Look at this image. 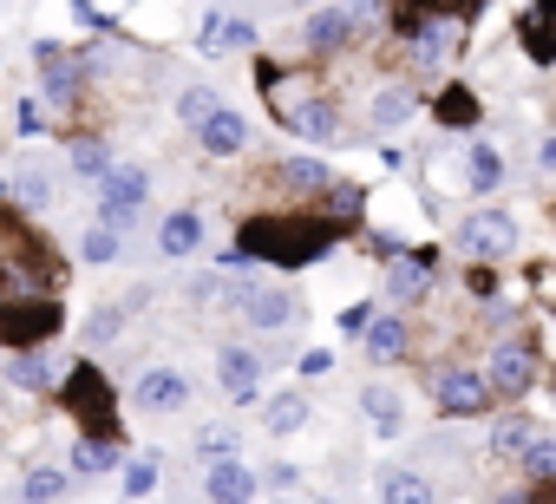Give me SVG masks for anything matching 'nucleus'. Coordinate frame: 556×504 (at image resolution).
<instances>
[{
    "label": "nucleus",
    "mask_w": 556,
    "mask_h": 504,
    "mask_svg": "<svg viewBox=\"0 0 556 504\" xmlns=\"http://www.w3.org/2000/svg\"><path fill=\"white\" fill-rule=\"evenodd\" d=\"M341 236H348V223H334V216H249V223H236L229 263L255 256L268 269H308V263L328 256Z\"/></svg>",
    "instance_id": "1"
},
{
    "label": "nucleus",
    "mask_w": 556,
    "mask_h": 504,
    "mask_svg": "<svg viewBox=\"0 0 556 504\" xmlns=\"http://www.w3.org/2000/svg\"><path fill=\"white\" fill-rule=\"evenodd\" d=\"M60 497H66V471H53V465L27 471V484H21V504H60Z\"/></svg>",
    "instance_id": "32"
},
{
    "label": "nucleus",
    "mask_w": 556,
    "mask_h": 504,
    "mask_svg": "<svg viewBox=\"0 0 556 504\" xmlns=\"http://www.w3.org/2000/svg\"><path fill=\"white\" fill-rule=\"evenodd\" d=\"M282 131L308 138V144H334L341 138V105L334 99H295V105H282Z\"/></svg>",
    "instance_id": "13"
},
{
    "label": "nucleus",
    "mask_w": 556,
    "mask_h": 504,
    "mask_svg": "<svg viewBox=\"0 0 556 504\" xmlns=\"http://www.w3.org/2000/svg\"><path fill=\"white\" fill-rule=\"evenodd\" d=\"M452 242L465 249L471 263H504L510 249H517V216H510V210H471V216L452 229Z\"/></svg>",
    "instance_id": "5"
},
{
    "label": "nucleus",
    "mask_w": 556,
    "mask_h": 504,
    "mask_svg": "<svg viewBox=\"0 0 556 504\" xmlns=\"http://www.w3.org/2000/svg\"><path fill=\"white\" fill-rule=\"evenodd\" d=\"M465 184H471V190H497V184H504V158H497L491 144H478L471 164H465Z\"/></svg>",
    "instance_id": "33"
},
{
    "label": "nucleus",
    "mask_w": 556,
    "mask_h": 504,
    "mask_svg": "<svg viewBox=\"0 0 556 504\" xmlns=\"http://www.w3.org/2000/svg\"><path fill=\"white\" fill-rule=\"evenodd\" d=\"M118 491H125V497H151V491H157V458H151V452H144V458H131Z\"/></svg>",
    "instance_id": "36"
},
{
    "label": "nucleus",
    "mask_w": 556,
    "mask_h": 504,
    "mask_svg": "<svg viewBox=\"0 0 556 504\" xmlns=\"http://www.w3.org/2000/svg\"><path fill=\"white\" fill-rule=\"evenodd\" d=\"M34 53L47 60V66H40V86H47V99H53V105H79V92H86V66H79L73 53H60L53 40H40Z\"/></svg>",
    "instance_id": "14"
},
{
    "label": "nucleus",
    "mask_w": 556,
    "mask_h": 504,
    "mask_svg": "<svg viewBox=\"0 0 556 504\" xmlns=\"http://www.w3.org/2000/svg\"><path fill=\"white\" fill-rule=\"evenodd\" d=\"M406 118H413V92H406V86L374 99V125H406Z\"/></svg>",
    "instance_id": "37"
},
{
    "label": "nucleus",
    "mask_w": 556,
    "mask_h": 504,
    "mask_svg": "<svg viewBox=\"0 0 556 504\" xmlns=\"http://www.w3.org/2000/svg\"><path fill=\"white\" fill-rule=\"evenodd\" d=\"M354 40H361V14L348 8V0H334V8L308 14V27H302V47L321 53V60H328V53H348Z\"/></svg>",
    "instance_id": "10"
},
{
    "label": "nucleus",
    "mask_w": 556,
    "mask_h": 504,
    "mask_svg": "<svg viewBox=\"0 0 556 504\" xmlns=\"http://www.w3.org/2000/svg\"><path fill=\"white\" fill-rule=\"evenodd\" d=\"M8 380H14L21 393H53V387H60V374H53L47 348H21V354L8 361Z\"/></svg>",
    "instance_id": "21"
},
{
    "label": "nucleus",
    "mask_w": 556,
    "mask_h": 504,
    "mask_svg": "<svg viewBox=\"0 0 556 504\" xmlns=\"http://www.w3.org/2000/svg\"><path fill=\"white\" fill-rule=\"evenodd\" d=\"M229 452H236V432H229V426H203V432H197V458H203V465H210V458H229Z\"/></svg>",
    "instance_id": "38"
},
{
    "label": "nucleus",
    "mask_w": 556,
    "mask_h": 504,
    "mask_svg": "<svg viewBox=\"0 0 556 504\" xmlns=\"http://www.w3.org/2000/svg\"><path fill=\"white\" fill-rule=\"evenodd\" d=\"M197 144H203L210 158H242V144H249V118L229 112V105H216V112L197 125Z\"/></svg>",
    "instance_id": "17"
},
{
    "label": "nucleus",
    "mask_w": 556,
    "mask_h": 504,
    "mask_svg": "<svg viewBox=\"0 0 556 504\" xmlns=\"http://www.w3.org/2000/svg\"><path fill=\"white\" fill-rule=\"evenodd\" d=\"M0 197H8L14 210H47V203H53V184H47L40 171H14V184L0 190Z\"/></svg>",
    "instance_id": "27"
},
{
    "label": "nucleus",
    "mask_w": 556,
    "mask_h": 504,
    "mask_svg": "<svg viewBox=\"0 0 556 504\" xmlns=\"http://www.w3.org/2000/svg\"><path fill=\"white\" fill-rule=\"evenodd\" d=\"M66 328V308L53 302V295H40L34 302V289L27 295H0V348H47L53 335Z\"/></svg>",
    "instance_id": "3"
},
{
    "label": "nucleus",
    "mask_w": 556,
    "mask_h": 504,
    "mask_svg": "<svg viewBox=\"0 0 556 504\" xmlns=\"http://www.w3.org/2000/svg\"><path fill=\"white\" fill-rule=\"evenodd\" d=\"M47 125H53V118H47V105H40V99H21V138H40Z\"/></svg>",
    "instance_id": "41"
},
{
    "label": "nucleus",
    "mask_w": 556,
    "mask_h": 504,
    "mask_svg": "<svg viewBox=\"0 0 556 504\" xmlns=\"http://www.w3.org/2000/svg\"><path fill=\"white\" fill-rule=\"evenodd\" d=\"M517 40H523L530 66H549V0H536V8H523V21H517Z\"/></svg>",
    "instance_id": "26"
},
{
    "label": "nucleus",
    "mask_w": 556,
    "mask_h": 504,
    "mask_svg": "<svg viewBox=\"0 0 556 504\" xmlns=\"http://www.w3.org/2000/svg\"><path fill=\"white\" fill-rule=\"evenodd\" d=\"M321 504H341V497H321Z\"/></svg>",
    "instance_id": "46"
},
{
    "label": "nucleus",
    "mask_w": 556,
    "mask_h": 504,
    "mask_svg": "<svg viewBox=\"0 0 556 504\" xmlns=\"http://www.w3.org/2000/svg\"><path fill=\"white\" fill-rule=\"evenodd\" d=\"M73 171H79L86 184H99V177L112 171V151H105V138H73Z\"/></svg>",
    "instance_id": "30"
},
{
    "label": "nucleus",
    "mask_w": 556,
    "mask_h": 504,
    "mask_svg": "<svg viewBox=\"0 0 556 504\" xmlns=\"http://www.w3.org/2000/svg\"><path fill=\"white\" fill-rule=\"evenodd\" d=\"M275 177H282L289 197H321V190L334 184V171H328L321 158H289V164H275Z\"/></svg>",
    "instance_id": "22"
},
{
    "label": "nucleus",
    "mask_w": 556,
    "mask_h": 504,
    "mask_svg": "<svg viewBox=\"0 0 556 504\" xmlns=\"http://www.w3.org/2000/svg\"><path fill=\"white\" fill-rule=\"evenodd\" d=\"M484 387L504 393V400L530 393V387H536V348H530V341H497V354H491V367H484Z\"/></svg>",
    "instance_id": "9"
},
{
    "label": "nucleus",
    "mask_w": 556,
    "mask_h": 504,
    "mask_svg": "<svg viewBox=\"0 0 556 504\" xmlns=\"http://www.w3.org/2000/svg\"><path fill=\"white\" fill-rule=\"evenodd\" d=\"M236 308H242V328H262V335H282V328L302 322V295L295 289H242Z\"/></svg>",
    "instance_id": "8"
},
{
    "label": "nucleus",
    "mask_w": 556,
    "mask_h": 504,
    "mask_svg": "<svg viewBox=\"0 0 556 504\" xmlns=\"http://www.w3.org/2000/svg\"><path fill=\"white\" fill-rule=\"evenodd\" d=\"M197 47L203 53H242V47H255V21L249 14H210Z\"/></svg>",
    "instance_id": "19"
},
{
    "label": "nucleus",
    "mask_w": 556,
    "mask_h": 504,
    "mask_svg": "<svg viewBox=\"0 0 556 504\" xmlns=\"http://www.w3.org/2000/svg\"><path fill=\"white\" fill-rule=\"evenodd\" d=\"M216 387H223L236 406H249V400L262 393V354H249V348H223V354H216Z\"/></svg>",
    "instance_id": "15"
},
{
    "label": "nucleus",
    "mask_w": 556,
    "mask_h": 504,
    "mask_svg": "<svg viewBox=\"0 0 556 504\" xmlns=\"http://www.w3.org/2000/svg\"><path fill=\"white\" fill-rule=\"evenodd\" d=\"M157 249H164L170 263L197 256V249H203V216H197V210H170V216H164V229H157Z\"/></svg>",
    "instance_id": "20"
},
{
    "label": "nucleus",
    "mask_w": 556,
    "mask_h": 504,
    "mask_svg": "<svg viewBox=\"0 0 556 504\" xmlns=\"http://www.w3.org/2000/svg\"><path fill=\"white\" fill-rule=\"evenodd\" d=\"M144 197H151V177L138 164H112L99 177V229H131L138 210H144Z\"/></svg>",
    "instance_id": "6"
},
{
    "label": "nucleus",
    "mask_w": 556,
    "mask_h": 504,
    "mask_svg": "<svg viewBox=\"0 0 556 504\" xmlns=\"http://www.w3.org/2000/svg\"><path fill=\"white\" fill-rule=\"evenodd\" d=\"M400 47H406V66L413 73H439L452 53H458V21L439 8V14H419L400 27Z\"/></svg>",
    "instance_id": "4"
},
{
    "label": "nucleus",
    "mask_w": 556,
    "mask_h": 504,
    "mask_svg": "<svg viewBox=\"0 0 556 504\" xmlns=\"http://www.w3.org/2000/svg\"><path fill=\"white\" fill-rule=\"evenodd\" d=\"M334 367V354L328 348H315V354H302V374H328Z\"/></svg>",
    "instance_id": "44"
},
{
    "label": "nucleus",
    "mask_w": 556,
    "mask_h": 504,
    "mask_svg": "<svg viewBox=\"0 0 556 504\" xmlns=\"http://www.w3.org/2000/svg\"><path fill=\"white\" fill-rule=\"evenodd\" d=\"M380 497H387V504H432V497H426V484H419V478H413V471H393V478H387V491H380Z\"/></svg>",
    "instance_id": "39"
},
{
    "label": "nucleus",
    "mask_w": 556,
    "mask_h": 504,
    "mask_svg": "<svg viewBox=\"0 0 556 504\" xmlns=\"http://www.w3.org/2000/svg\"><path fill=\"white\" fill-rule=\"evenodd\" d=\"M308 426V400L302 393H275L268 406H262V432L268 439H289V432H302Z\"/></svg>",
    "instance_id": "23"
},
{
    "label": "nucleus",
    "mask_w": 556,
    "mask_h": 504,
    "mask_svg": "<svg viewBox=\"0 0 556 504\" xmlns=\"http://www.w3.org/2000/svg\"><path fill=\"white\" fill-rule=\"evenodd\" d=\"M530 432H536V419L510 413V419H497V432H491V452H497V458H517V452L530 445Z\"/></svg>",
    "instance_id": "31"
},
{
    "label": "nucleus",
    "mask_w": 556,
    "mask_h": 504,
    "mask_svg": "<svg viewBox=\"0 0 556 504\" xmlns=\"http://www.w3.org/2000/svg\"><path fill=\"white\" fill-rule=\"evenodd\" d=\"M118 256V229H86V263H112Z\"/></svg>",
    "instance_id": "40"
},
{
    "label": "nucleus",
    "mask_w": 556,
    "mask_h": 504,
    "mask_svg": "<svg viewBox=\"0 0 556 504\" xmlns=\"http://www.w3.org/2000/svg\"><path fill=\"white\" fill-rule=\"evenodd\" d=\"M268 484H275V491H295L302 478H295V465H275V471H268Z\"/></svg>",
    "instance_id": "45"
},
{
    "label": "nucleus",
    "mask_w": 556,
    "mask_h": 504,
    "mask_svg": "<svg viewBox=\"0 0 556 504\" xmlns=\"http://www.w3.org/2000/svg\"><path fill=\"white\" fill-rule=\"evenodd\" d=\"M361 348H367V361L393 367V361L413 348V322H406V315H380V308H374V322L361 328Z\"/></svg>",
    "instance_id": "16"
},
{
    "label": "nucleus",
    "mask_w": 556,
    "mask_h": 504,
    "mask_svg": "<svg viewBox=\"0 0 556 504\" xmlns=\"http://www.w3.org/2000/svg\"><path fill=\"white\" fill-rule=\"evenodd\" d=\"M125 335V308H92L86 315V348H112Z\"/></svg>",
    "instance_id": "34"
},
{
    "label": "nucleus",
    "mask_w": 556,
    "mask_h": 504,
    "mask_svg": "<svg viewBox=\"0 0 556 504\" xmlns=\"http://www.w3.org/2000/svg\"><path fill=\"white\" fill-rule=\"evenodd\" d=\"M426 269H432V256H400V263L387 269V295H393V302H419V295L432 289Z\"/></svg>",
    "instance_id": "24"
},
{
    "label": "nucleus",
    "mask_w": 556,
    "mask_h": 504,
    "mask_svg": "<svg viewBox=\"0 0 556 504\" xmlns=\"http://www.w3.org/2000/svg\"><path fill=\"white\" fill-rule=\"evenodd\" d=\"M255 491H262V478H255V465H242V452L203 465V497L210 504H255Z\"/></svg>",
    "instance_id": "11"
},
{
    "label": "nucleus",
    "mask_w": 556,
    "mask_h": 504,
    "mask_svg": "<svg viewBox=\"0 0 556 504\" xmlns=\"http://www.w3.org/2000/svg\"><path fill=\"white\" fill-rule=\"evenodd\" d=\"M465 282H471V295H497V276H491V263H471V276H465Z\"/></svg>",
    "instance_id": "43"
},
{
    "label": "nucleus",
    "mask_w": 556,
    "mask_h": 504,
    "mask_svg": "<svg viewBox=\"0 0 556 504\" xmlns=\"http://www.w3.org/2000/svg\"><path fill=\"white\" fill-rule=\"evenodd\" d=\"M367 322H374V302H354V308L341 315V335H348V341H361V328H367Z\"/></svg>",
    "instance_id": "42"
},
{
    "label": "nucleus",
    "mask_w": 556,
    "mask_h": 504,
    "mask_svg": "<svg viewBox=\"0 0 556 504\" xmlns=\"http://www.w3.org/2000/svg\"><path fill=\"white\" fill-rule=\"evenodd\" d=\"M361 413L374 419L380 439H400V426H406V400H400L387 380H367V387H361Z\"/></svg>",
    "instance_id": "18"
},
{
    "label": "nucleus",
    "mask_w": 556,
    "mask_h": 504,
    "mask_svg": "<svg viewBox=\"0 0 556 504\" xmlns=\"http://www.w3.org/2000/svg\"><path fill=\"white\" fill-rule=\"evenodd\" d=\"M60 393H66V413L86 426V439H118V393H112V380L92 361H79L60 380Z\"/></svg>",
    "instance_id": "2"
},
{
    "label": "nucleus",
    "mask_w": 556,
    "mask_h": 504,
    "mask_svg": "<svg viewBox=\"0 0 556 504\" xmlns=\"http://www.w3.org/2000/svg\"><path fill=\"white\" fill-rule=\"evenodd\" d=\"M118 465V439H79L73 445V471L92 478V471H112Z\"/></svg>",
    "instance_id": "29"
},
{
    "label": "nucleus",
    "mask_w": 556,
    "mask_h": 504,
    "mask_svg": "<svg viewBox=\"0 0 556 504\" xmlns=\"http://www.w3.org/2000/svg\"><path fill=\"white\" fill-rule=\"evenodd\" d=\"M131 400H138V413H184L190 406V374H177V367H144L138 374V387H131Z\"/></svg>",
    "instance_id": "12"
},
{
    "label": "nucleus",
    "mask_w": 556,
    "mask_h": 504,
    "mask_svg": "<svg viewBox=\"0 0 556 504\" xmlns=\"http://www.w3.org/2000/svg\"><path fill=\"white\" fill-rule=\"evenodd\" d=\"M517 458H523V484H530V491H549V478H556V439H549L543 426L530 432V445H523Z\"/></svg>",
    "instance_id": "25"
},
{
    "label": "nucleus",
    "mask_w": 556,
    "mask_h": 504,
    "mask_svg": "<svg viewBox=\"0 0 556 504\" xmlns=\"http://www.w3.org/2000/svg\"><path fill=\"white\" fill-rule=\"evenodd\" d=\"M439 125L471 131V125H478V99H471L465 86H445V92H439Z\"/></svg>",
    "instance_id": "28"
},
{
    "label": "nucleus",
    "mask_w": 556,
    "mask_h": 504,
    "mask_svg": "<svg viewBox=\"0 0 556 504\" xmlns=\"http://www.w3.org/2000/svg\"><path fill=\"white\" fill-rule=\"evenodd\" d=\"M216 105H223V99H216V92H210V86H190V92H184V99H177V118H184V125H190V131H197V125H203V118H210V112H216Z\"/></svg>",
    "instance_id": "35"
},
{
    "label": "nucleus",
    "mask_w": 556,
    "mask_h": 504,
    "mask_svg": "<svg viewBox=\"0 0 556 504\" xmlns=\"http://www.w3.org/2000/svg\"><path fill=\"white\" fill-rule=\"evenodd\" d=\"M432 400H439V413H452V419H478V413H491V387H484V374L478 367H445V374H432Z\"/></svg>",
    "instance_id": "7"
}]
</instances>
